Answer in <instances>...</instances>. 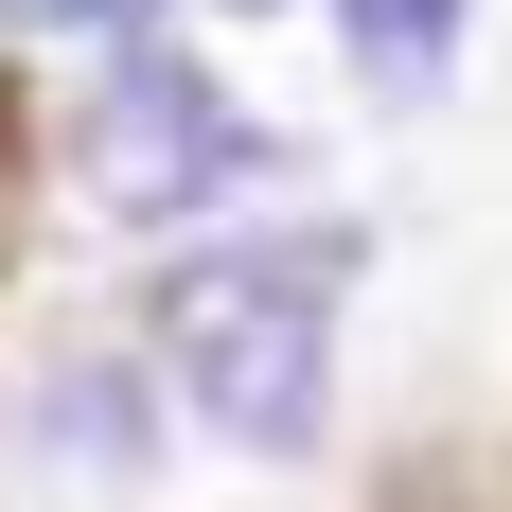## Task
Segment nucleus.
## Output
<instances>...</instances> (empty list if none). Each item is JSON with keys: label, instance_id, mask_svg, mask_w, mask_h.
<instances>
[{"label": "nucleus", "instance_id": "f257e3e1", "mask_svg": "<svg viewBox=\"0 0 512 512\" xmlns=\"http://www.w3.org/2000/svg\"><path fill=\"white\" fill-rule=\"evenodd\" d=\"M336 283H354V230H265V248H195L159 283V371L195 389L212 442L248 460H301L336 424Z\"/></svg>", "mask_w": 512, "mask_h": 512}, {"label": "nucleus", "instance_id": "f03ea898", "mask_svg": "<svg viewBox=\"0 0 512 512\" xmlns=\"http://www.w3.org/2000/svg\"><path fill=\"white\" fill-rule=\"evenodd\" d=\"M71 159H89V195L124 212V230H195L212 195H248V177H265V124L212 89L195 36L106 18V89H89V124H71Z\"/></svg>", "mask_w": 512, "mask_h": 512}, {"label": "nucleus", "instance_id": "7ed1b4c3", "mask_svg": "<svg viewBox=\"0 0 512 512\" xmlns=\"http://www.w3.org/2000/svg\"><path fill=\"white\" fill-rule=\"evenodd\" d=\"M460 18H477V0H336V36H354V89L424 106L442 71H460Z\"/></svg>", "mask_w": 512, "mask_h": 512}, {"label": "nucleus", "instance_id": "20e7f679", "mask_svg": "<svg viewBox=\"0 0 512 512\" xmlns=\"http://www.w3.org/2000/svg\"><path fill=\"white\" fill-rule=\"evenodd\" d=\"M106 18H142V0H0V36H106Z\"/></svg>", "mask_w": 512, "mask_h": 512}, {"label": "nucleus", "instance_id": "39448f33", "mask_svg": "<svg viewBox=\"0 0 512 512\" xmlns=\"http://www.w3.org/2000/svg\"><path fill=\"white\" fill-rule=\"evenodd\" d=\"M212 18H265V0H212Z\"/></svg>", "mask_w": 512, "mask_h": 512}]
</instances>
